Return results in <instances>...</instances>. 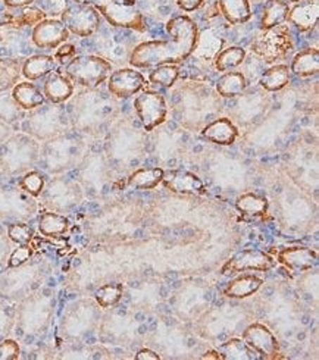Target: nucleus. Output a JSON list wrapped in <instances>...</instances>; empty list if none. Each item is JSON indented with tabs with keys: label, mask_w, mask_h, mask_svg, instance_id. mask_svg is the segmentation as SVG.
I'll list each match as a JSON object with an SVG mask.
<instances>
[{
	"label": "nucleus",
	"mask_w": 319,
	"mask_h": 360,
	"mask_svg": "<svg viewBox=\"0 0 319 360\" xmlns=\"http://www.w3.org/2000/svg\"><path fill=\"white\" fill-rule=\"evenodd\" d=\"M262 287V280L256 275H240L236 280H232L227 288L225 296L230 299H246Z\"/></svg>",
	"instance_id": "17"
},
{
	"label": "nucleus",
	"mask_w": 319,
	"mask_h": 360,
	"mask_svg": "<svg viewBox=\"0 0 319 360\" xmlns=\"http://www.w3.org/2000/svg\"><path fill=\"white\" fill-rule=\"evenodd\" d=\"M289 11V5L282 2V0H268L262 13V28L270 30L282 25L287 21Z\"/></svg>",
	"instance_id": "22"
},
{
	"label": "nucleus",
	"mask_w": 319,
	"mask_h": 360,
	"mask_svg": "<svg viewBox=\"0 0 319 360\" xmlns=\"http://www.w3.org/2000/svg\"><path fill=\"white\" fill-rule=\"evenodd\" d=\"M74 93V84L73 81L61 74V72H52L49 74V78L44 83V97L52 103H62L68 101Z\"/></svg>",
	"instance_id": "15"
},
{
	"label": "nucleus",
	"mask_w": 319,
	"mask_h": 360,
	"mask_svg": "<svg viewBox=\"0 0 319 360\" xmlns=\"http://www.w3.org/2000/svg\"><path fill=\"white\" fill-rule=\"evenodd\" d=\"M218 5L225 20L231 24H243L251 18L249 0H220Z\"/></svg>",
	"instance_id": "20"
},
{
	"label": "nucleus",
	"mask_w": 319,
	"mask_h": 360,
	"mask_svg": "<svg viewBox=\"0 0 319 360\" xmlns=\"http://www.w3.org/2000/svg\"><path fill=\"white\" fill-rule=\"evenodd\" d=\"M136 359H137V360H159L161 357H159V354H156V353L152 352V350L143 349V350H140V352L137 353Z\"/></svg>",
	"instance_id": "39"
},
{
	"label": "nucleus",
	"mask_w": 319,
	"mask_h": 360,
	"mask_svg": "<svg viewBox=\"0 0 319 360\" xmlns=\"http://www.w3.org/2000/svg\"><path fill=\"white\" fill-rule=\"evenodd\" d=\"M318 253L309 248H287L282 249L277 262L285 268H289L294 272H305L312 269L316 265Z\"/></svg>",
	"instance_id": "12"
},
{
	"label": "nucleus",
	"mask_w": 319,
	"mask_h": 360,
	"mask_svg": "<svg viewBox=\"0 0 319 360\" xmlns=\"http://www.w3.org/2000/svg\"><path fill=\"white\" fill-rule=\"evenodd\" d=\"M56 68V62L52 56H46V55H37V56H31L25 60L23 65L21 72L25 78L35 81L40 79L49 74H52Z\"/></svg>",
	"instance_id": "19"
},
{
	"label": "nucleus",
	"mask_w": 319,
	"mask_h": 360,
	"mask_svg": "<svg viewBox=\"0 0 319 360\" xmlns=\"http://www.w3.org/2000/svg\"><path fill=\"white\" fill-rule=\"evenodd\" d=\"M21 187L31 195H35V198H37V195L42 194L43 191V187H44V179L43 176L39 174V172H28L21 181Z\"/></svg>",
	"instance_id": "33"
},
{
	"label": "nucleus",
	"mask_w": 319,
	"mask_h": 360,
	"mask_svg": "<svg viewBox=\"0 0 319 360\" xmlns=\"http://www.w3.org/2000/svg\"><path fill=\"white\" fill-rule=\"evenodd\" d=\"M244 58H246L244 49H242L239 46L228 47L215 58V67L218 71L225 72L232 68H237L239 65L243 63Z\"/></svg>",
	"instance_id": "27"
},
{
	"label": "nucleus",
	"mask_w": 319,
	"mask_h": 360,
	"mask_svg": "<svg viewBox=\"0 0 319 360\" xmlns=\"http://www.w3.org/2000/svg\"><path fill=\"white\" fill-rule=\"evenodd\" d=\"M290 74L292 71L287 65H275L262 74L261 86L268 91H280L289 84Z\"/></svg>",
	"instance_id": "25"
},
{
	"label": "nucleus",
	"mask_w": 319,
	"mask_h": 360,
	"mask_svg": "<svg viewBox=\"0 0 319 360\" xmlns=\"http://www.w3.org/2000/svg\"><path fill=\"white\" fill-rule=\"evenodd\" d=\"M20 346L13 340H5L0 342V360H16L20 357Z\"/></svg>",
	"instance_id": "36"
},
{
	"label": "nucleus",
	"mask_w": 319,
	"mask_h": 360,
	"mask_svg": "<svg viewBox=\"0 0 319 360\" xmlns=\"http://www.w3.org/2000/svg\"><path fill=\"white\" fill-rule=\"evenodd\" d=\"M221 353L224 359H231V360H251L255 359V352L251 350L244 341L232 338L221 346Z\"/></svg>",
	"instance_id": "29"
},
{
	"label": "nucleus",
	"mask_w": 319,
	"mask_h": 360,
	"mask_svg": "<svg viewBox=\"0 0 319 360\" xmlns=\"http://www.w3.org/2000/svg\"><path fill=\"white\" fill-rule=\"evenodd\" d=\"M319 0H300L293 9L289 11L287 20L299 31L305 32L312 30L318 24Z\"/></svg>",
	"instance_id": "13"
},
{
	"label": "nucleus",
	"mask_w": 319,
	"mask_h": 360,
	"mask_svg": "<svg viewBox=\"0 0 319 360\" xmlns=\"http://www.w3.org/2000/svg\"><path fill=\"white\" fill-rule=\"evenodd\" d=\"M62 22L73 34L78 37H89L97 31L100 16L93 6L77 4L62 12Z\"/></svg>",
	"instance_id": "4"
},
{
	"label": "nucleus",
	"mask_w": 319,
	"mask_h": 360,
	"mask_svg": "<svg viewBox=\"0 0 319 360\" xmlns=\"http://www.w3.org/2000/svg\"><path fill=\"white\" fill-rule=\"evenodd\" d=\"M39 230L44 237H59L70 230V221L54 212H43L39 218Z\"/></svg>",
	"instance_id": "23"
},
{
	"label": "nucleus",
	"mask_w": 319,
	"mask_h": 360,
	"mask_svg": "<svg viewBox=\"0 0 319 360\" xmlns=\"http://www.w3.org/2000/svg\"><path fill=\"white\" fill-rule=\"evenodd\" d=\"M144 86V77L136 70H118L111 72L108 89L109 91L120 97V99H127L136 93H139Z\"/></svg>",
	"instance_id": "10"
},
{
	"label": "nucleus",
	"mask_w": 319,
	"mask_h": 360,
	"mask_svg": "<svg viewBox=\"0 0 319 360\" xmlns=\"http://www.w3.org/2000/svg\"><path fill=\"white\" fill-rule=\"evenodd\" d=\"M290 2H300V0H290Z\"/></svg>",
	"instance_id": "42"
},
{
	"label": "nucleus",
	"mask_w": 319,
	"mask_h": 360,
	"mask_svg": "<svg viewBox=\"0 0 319 360\" xmlns=\"http://www.w3.org/2000/svg\"><path fill=\"white\" fill-rule=\"evenodd\" d=\"M201 136L211 143L230 146L237 140L239 129L228 118H218L201 129Z\"/></svg>",
	"instance_id": "14"
},
{
	"label": "nucleus",
	"mask_w": 319,
	"mask_h": 360,
	"mask_svg": "<svg viewBox=\"0 0 319 360\" xmlns=\"http://www.w3.org/2000/svg\"><path fill=\"white\" fill-rule=\"evenodd\" d=\"M32 256V249L30 248L28 244H23L21 248L15 249L13 253L9 257V266L11 268H18L21 265H24L25 262H28Z\"/></svg>",
	"instance_id": "35"
},
{
	"label": "nucleus",
	"mask_w": 319,
	"mask_h": 360,
	"mask_svg": "<svg viewBox=\"0 0 319 360\" xmlns=\"http://www.w3.org/2000/svg\"><path fill=\"white\" fill-rule=\"evenodd\" d=\"M21 75L20 63L13 59H0V91L15 86Z\"/></svg>",
	"instance_id": "31"
},
{
	"label": "nucleus",
	"mask_w": 319,
	"mask_h": 360,
	"mask_svg": "<svg viewBox=\"0 0 319 360\" xmlns=\"http://www.w3.org/2000/svg\"><path fill=\"white\" fill-rule=\"evenodd\" d=\"M275 266V260L273 256L262 250L247 249L231 257L223 268L225 275H236L247 271H259L266 272Z\"/></svg>",
	"instance_id": "6"
},
{
	"label": "nucleus",
	"mask_w": 319,
	"mask_h": 360,
	"mask_svg": "<svg viewBox=\"0 0 319 360\" xmlns=\"http://www.w3.org/2000/svg\"><path fill=\"white\" fill-rule=\"evenodd\" d=\"M35 2H37V0H5V4L11 8H24Z\"/></svg>",
	"instance_id": "40"
},
{
	"label": "nucleus",
	"mask_w": 319,
	"mask_h": 360,
	"mask_svg": "<svg viewBox=\"0 0 319 360\" xmlns=\"http://www.w3.org/2000/svg\"><path fill=\"white\" fill-rule=\"evenodd\" d=\"M215 87L218 94L225 97V99H231V97L240 96L246 90L247 81L242 72H225L216 81Z\"/></svg>",
	"instance_id": "21"
},
{
	"label": "nucleus",
	"mask_w": 319,
	"mask_h": 360,
	"mask_svg": "<svg viewBox=\"0 0 319 360\" xmlns=\"http://www.w3.org/2000/svg\"><path fill=\"white\" fill-rule=\"evenodd\" d=\"M236 207L239 212H242V215L249 217V218H256L262 217L266 209H268V200L262 195L258 194H243L237 199Z\"/></svg>",
	"instance_id": "26"
},
{
	"label": "nucleus",
	"mask_w": 319,
	"mask_h": 360,
	"mask_svg": "<svg viewBox=\"0 0 319 360\" xmlns=\"http://www.w3.org/2000/svg\"><path fill=\"white\" fill-rule=\"evenodd\" d=\"M97 12L102 13L108 20V22L113 27L131 28L137 31L146 30L144 16L132 4L121 2V0H113V2H111L102 9H99Z\"/></svg>",
	"instance_id": "7"
},
{
	"label": "nucleus",
	"mask_w": 319,
	"mask_h": 360,
	"mask_svg": "<svg viewBox=\"0 0 319 360\" xmlns=\"http://www.w3.org/2000/svg\"><path fill=\"white\" fill-rule=\"evenodd\" d=\"M292 49L293 41L290 37V32L282 25L266 30L263 34L259 36L254 41V44H251V51L262 59H265V62L268 63L284 58Z\"/></svg>",
	"instance_id": "3"
},
{
	"label": "nucleus",
	"mask_w": 319,
	"mask_h": 360,
	"mask_svg": "<svg viewBox=\"0 0 319 360\" xmlns=\"http://www.w3.org/2000/svg\"><path fill=\"white\" fill-rule=\"evenodd\" d=\"M12 99L21 109L32 110L44 103V94L31 83H20L12 90Z\"/></svg>",
	"instance_id": "16"
},
{
	"label": "nucleus",
	"mask_w": 319,
	"mask_h": 360,
	"mask_svg": "<svg viewBox=\"0 0 319 360\" xmlns=\"http://www.w3.org/2000/svg\"><path fill=\"white\" fill-rule=\"evenodd\" d=\"M163 169L161 168H142L132 172L128 178V184L137 190H152L162 183Z\"/></svg>",
	"instance_id": "24"
},
{
	"label": "nucleus",
	"mask_w": 319,
	"mask_h": 360,
	"mask_svg": "<svg viewBox=\"0 0 319 360\" xmlns=\"http://www.w3.org/2000/svg\"><path fill=\"white\" fill-rule=\"evenodd\" d=\"M290 71L301 78L312 77L319 72V52L318 49L311 47L306 49V51L300 52L296 55V58L292 62V68Z\"/></svg>",
	"instance_id": "18"
},
{
	"label": "nucleus",
	"mask_w": 319,
	"mask_h": 360,
	"mask_svg": "<svg viewBox=\"0 0 319 360\" xmlns=\"http://www.w3.org/2000/svg\"><path fill=\"white\" fill-rule=\"evenodd\" d=\"M178 5L181 9L187 11V12H192V11H196L197 8H200L201 5H204L205 0H177Z\"/></svg>",
	"instance_id": "38"
},
{
	"label": "nucleus",
	"mask_w": 319,
	"mask_h": 360,
	"mask_svg": "<svg viewBox=\"0 0 319 360\" xmlns=\"http://www.w3.org/2000/svg\"><path fill=\"white\" fill-rule=\"evenodd\" d=\"M123 294H124V287L120 283H111V284H105L100 287L96 292H94V297L96 302L105 307H113L120 303V300L123 299Z\"/></svg>",
	"instance_id": "28"
},
{
	"label": "nucleus",
	"mask_w": 319,
	"mask_h": 360,
	"mask_svg": "<svg viewBox=\"0 0 319 360\" xmlns=\"http://www.w3.org/2000/svg\"><path fill=\"white\" fill-rule=\"evenodd\" d=\"M8 236L9 238L16 244H30L35 238V231L32 228L27 224H12L8 228Z\"/></svg>",
	"instance_id": "32"
},
{
	"label": "nucleus",
	"mask_w": 319,
	"mask_h": 360,
	"mask_svg": "<svg viewBox=\"0 0 319 360\" xmlns=\"http://www.w3.org/2000/svg\"><path fill=\"white\" fill-rule=\"evenodd\" d=\"M39 8L44 16L50 15V16H55V15H62V12L68 8V4H66V0H39L37 2Z\"/></svg>",
	"instance_id": "34"
},
{
	"label": "nucleus",
	"mask_w": 319,
	"mask_h": 360,
	"mask_svg": "<svg viewBox=\"0 0 319 360\" xmlns=\"http://www.w3.org/2000/svg\"><path fill=\"white\" fill-rule=\"evenodd\" d=\"M68 37L70 31L58 20H43L32 31V41L42 49H55L68 40Z\"/></svg>",
	"instance_id": "11"
},
{
	"label": "nucleus",
	"mask_w": 319,
	"mask_h": 360,
	"mask_svg": "<svg viewBox=\"0 0 319 360\" xmlns=\"http://www.w3.org/2000/svg\"><path fill=\"white\" fill-rule=\"evenodd\" d=\"M180 77V70L177 65H159L150 72V83L158 84L161 87H173Z\"/></svg>",
	"instance_id": "30"
},
{
	"label": "nucleus",
	"mask_w": 319,
	"mask_h": 360,
	"mask_svg": "<svg viewBox=\"0 0 319 360\" xmlns=\"http://www.w3.org/2000/svg\"><path fill=\"white\" fill-rule=\"evenodd\" d=\"M134 109L143 127L147 131H152L165 122L168 115V106L163 96L154 91H146L134 101Z\"/></svg>",
	"instance_id": "5"
},
{
	"label": "nucleus",
	"mask_w": 319,
	"mask_h": 360,
	"mask_svg": "<svg viewBox=\"0 0 319 360\" xmlns=\"http://www.w3.org/2000/svg\"><path fill=\"white\" fill-rule=\"evenodd\" d=\"M162 184L166 190H170L175 194L200 195L206 193L204 181H201L197 175L189 171L173 169V171L163 172Z\"/></svg>",
	"instance_id": "9"
},
{
	"label": "nucleus",
	"mask_w": 319,
	"mask_h": 360,
	"mask_svg": "<svg viewBox=\"0 0 319 360\" xmlns=\"http://www.w3.org/2000/svg\"><path fill=\"white\" fill-rule=\"evenodd\" d=\"M171 39L146 41L134 49L130 62L136 68H155L159 65H177L186 60L197 46L199 31L189 16H177L166 25Z\"/></svg>",
	"instance_id": "1"
},
{
	"label": "nucleus",
	"mask_w": 319,
	"mask_h": 360,
	"mask_svg": "<svg viewBox=\"0 0 319 360\" xmlns=\"http://www.w3.org/2000/svg\"><path fill=\"white\" fill-rule=\"evenodd\" d=\"M243 341L265 359H280V345L277 337L268 326L262 323H251L243 333Z\"/></svg>",
	"instance_id": "8"
},
{
	"label": "nucleus",
	"mask_w": 319,
	"mask_h": 360,
	"mask_svg": "<svg viewBox=\"0 0 319 360\" xmlns=\"http://www.w3.org/2000/svg\"><path fill=\"white\" fill-rule=\"evenodd\" d=\"M73 58H75V47L71 44L61 46L59 51L56 52V59H59L61 62L71 60Z\"/></svg>",
	"instance_id": "37"
},
{
	"label": "nucleus",
	"mask_w": 319,
	"mask_h": 360,
	"mask_svg": "<svg viewBox=\"0 0 319 360\" xmlns=\"http://www.w3.org/2000/svg\"><path fill=\"white\" fill-rule=\"evenodd\" d=\"M112 65L100 56H75L66 65V77L82 87H97L111 75Z\"/></svg>",
	"instance_id": "2"
},
{
	"label": "nucleus",
	"mask_w": 319,
	"mask_h": 360,
	"mask_svg": "<svg viewBox=\"0 0 319 360\" xmlns=\"http://www.w3.org/2000/svg\"><path fill=\"white\" fill-rule=\"evenodd\" d=\"M204 359H215V360H224V356H223V353H220V352H213V350H211V352H206V353L204 354Z\"/></svg>",
	"instance_id": "41"
}]
</instances>
